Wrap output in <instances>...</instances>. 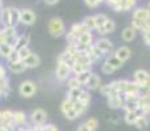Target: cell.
Here are the masks:
<instances>
[{"mask_svg":"<svg viewBox=\"0 0 150 131\" xmlns=\"http://www.w3.org/2000/svg\"><path fill=\"white\" fill-rule=\"evenodd\" d=\"M0 24L3 28H16L20 24V9L14 7H4L0 11Z\"/></svg>","mask_w":150,"mask_h":131,"instance_id":"obj_1","label":"cell"},{"mask_svg":"<svg viewBox=\"0 0 150 131\" xmlns=\"http://www.w3.org/2000/svg\"><path fill=\"white\" fill-rule=\"evenodd\" d=\"M47 29H48V33L52 37H62V36H65V33H67L65 24L60 17H52L48 21Z\"/></svg>","mask_w":150,"mask_h":131,"instance_id":"obj_2","label":"cell"},{"mask_svg":"<svg viewBox=\"0 0 150 131\" xmlns=\"http://www.w3.org/2000/svg\"><path fill=\"white\" fill-rule=\"evenodd\" d=\"M29 123L33 127H42L47 123V112L42 107H37L29 117Z\"/></svg>","mask_w":150,"mask_h":131,"instance_id":"obj_3","label":"cell"},{"mask_svg":"<svg viewBox=\"0 0 150 131\" xmlns=\"http://www.w3.org/2000/svg\"><path fill=\"white\" fill-rule=\"evenodd\" d=\"M60 110H62L63 115H64L68 121H76V119L80 118L79 114L76 113V110H74V102H72V101L68 100V98H65V100L62 102V105H60Z\"/></svg>","mask_w":150,"mask_h":131,"instance_id":"obj_4","label":"cell"},{"mask_svg":"<svg viewBox=\"0 0 150 131\" xmlns=\"http://www.w3.org/2000/svg\"><path fill=\"white\" fill-rule=\"evenodd\" d=\"M72 75V68L69 63L65 62H59L57 60V64H56V69H55V76H56L57 80L60 81H65L71 77Z\"/></svg>","mask_w":150,"mask_h":131,"instance_id":"obj_5","label":"cell"},{"mask_svg":"<svg viewBox=\"0 0 150 131\" xmlns=\"http://www.w3.org/2000/svg\"><path fill=\"white\" fill-rule=\"evenodd\" d=\"M35 92H37V85H35V83L31 80L22 81L18 87V93L25 98L33 97V96L35 94Z\"/></svg>","mask_w":150,"mask_h":131,"instance_id":"obj_6","label":"cell"},{"mask_svg":"<svg viewBox=\"0 0 150 131\" xmlns=\"http://www.w3.org/2000/svg\"><path fill=\"white\" fill-rule=\"evenodd\" d=\"M76 45L80 51H86L91 45H94V37H93V34H91V31H86L82 36H80L79 38H77Z\"/></svg>","mask_w":150,"mask_h":131,"instance_id":"obj_7","label":"cell"},{"mask_svg":"<svg viewBox=\"0 0 150 131\" xmlns=\"http://www.w3.org/2000/svg\"><path fill=\"white\" fill-rule=\"evenodd\" d=\"M94 45H96L97 47L106 55V57H108L110 54H112V52H114V43H112L108 38H106V37L98 38L96 42H94Z\"/></svg>","mask_w":150,"mask_h":131,"instance_id":"obj_8","label":"cell"},{"mask_svg":"<svg viewBox=\"0 0 150 131\" xmlns=\"http://www.w3.org/2000/svg\"><path fill=\"white\" fill-rule=\"evenodd\" d=\"M35 21H37V16L31 9H28V8L20 9V24L30 26Z\"/></svg>","mask_w":150,"mask_h":131,"instance_id":"obj_9","label":"cell"},{"mask_svg":"<svg viewBox=\"0 0 150 131\" xmlns=\"http://www.w3.org/2000/svg\"><path fill=\"white\" fill-rule=\"evenodd\" d=\"M12 125L14 127H21L29 125V118L22 110H13V118H12Z\"/></svg>","mask_w":150,"mask_h":131,"instance_id":"obj_10","label":"cell"},{"mask_svg":"<svg viewBox=\"0 0 150 131\" xmlns=\"http://www.w3.org/2000/svg\"><path fill=\"white\" fill-rule=\"evenodd\" d=\"M100 87H102V80H100L99 75L96 74V72H91L90 77H89V80L86 81L83 88H85L86 91L90 92V91H97V89H99Z\"/></svg>","mask_w":150,"mask_h":131,"instance_id":"obj_11","label":"cell"},{"mask_svg":"<svg viewBox=\"0 0 150 131\" xmlns=\"http://www.w3.org/2000/svg\"><path fill=\"white\" fill-rule=\"evenodd\" d=\"M4 31V37H5V43H11L14 47L17 39H18V33H17V28H3Z\"/></svg>","mask_w":150,"mask_h":131,"instance_id":"obj_12","label":"cell"},{"mask_svg":"<svg viewBox=\"0 0 150 131\" xmlns=\"http://www.w3.org/2000/svg\"><path fill=\"white\" fill-rule=\"evenodd\" d=\"M114 55L117 58V59H120L124 63V62H127V60L131 58L132 51H131V49H129L128 46H119L116 50H114Z\"/></svg>","mask_w":150,"mask_h":131,"instance_id":"obj_13","label":"cell"},{"mask_svg":"<svg viewBox=\"0 0 150 131\" xmlns=\"http://www.w3.org/2000/svg\"><path fill=\"white\" fill-rule=\"evenodd\" d=\"M107 105H108L110 109H114V110L123 109V106H124V97H123V94L114 96V97H107Z\"/></svg>","mask_w":150,"mask_h":131,"instance_id":"obj_14","label":"cell"},{"mask_svg":"<svg viewBox=\"0 0 150 131\" xmlns=\"http://www.w3.org/2000/svg\"><path fill=\"white\" fill-rule=\"evenodd\" d=\"M132 19L140 20V21H149L150 20V9L149 8H136L133 11Z\"/></svg>","mask_w":150,"mask_h":131,"instance_id":"obj_15","label":"cell"},{"mask_svg":"<svg viewBox=\"0 0 150 131\" xmlns=\"http://www.w3.org/2000/svg\"><path fill=\"white\" fill-rule=\"evenodd\" d=\"M22 62L26 64L28 68H37V67L41 64V58H39L38 54H35V52H31V54L29 55L26 59L22 60Z\"/></svg>","mask_w":150,"mask_h":131,"instance_id":"obj_16","label":"cell"},{"mask_svg":"<svg viewBox=\"0 0 150 131\" xmlns=\"http://www.w3.org/2000/svg\"><path fill=\"white\" fill-rule=\"evenodd\" d=\"M71 68H72V74H73L74 76H79V75L83 74V72L91 71V67L90 66L81 64V63H79V62H72Z\"/></svg>","mask_w":150,"mask_h":131,"instance_id":"obj_17","label":"cell"},{"mask_svg":"<svg viewBox=\"0 0 150 131\" xmlns=\"http://www.w3.org/2000/svg\"><path fill=\"white\" fill-rule=\"evenodd\" d=\"M136 34H137V30L133 26H127L122 31V38H123V41H125V42H131V41H133L136 38Z\"/></svg>","mask_w":150,"mask_h":131,"instance_id":"obj_18","label":"cell"},{"mask_svg":"<svg viewBox=\"0 0 150 131\" xmlns=\"http://www.w3.org/2000/svg\"><path fill=\"white\" fill-rule=\"evenodd\" d=\"M115 29H116V24H115L114 20L108 19L107 22L105 24V26H102L100 29H98V33L100 36H106V34H110V33H114Z\"/></svg>","mask_w":150,"mask_h":131,"instance_id":"obj_19","label":"cell"},{"mask_svg":"<svg viewBox=\"0 0 150 131\" xmlns=\"http://www.w3.org/2000/svg\"><path fill=\"white\" fill-rule=\"evenodd\" d=\"M137 0H122L119 5L115 8V12H125V11H131L132 8L136 5Z\"/></svg>","mask_w":150,"mask_h":131,"instance_id":"obj_20","label":"cell"},{"mask_svg":"<svg viewBox=\"0 0 150 131\" xmlns=\"http://www.w3.org/2000/svg\"><path fill=\"white\" fill-rule=\"evenodd\" d=\"M11 93V85H9V80L8 77H4L0 80V98L8 97Z\"/></svg>","mask_w":150,"mask_h":131,"instance_id":"obj_21","label":"cell"},{"mask_svg":"<svg viewBox=\"0 0 150 131\" xmlns=\"http://www.w3.org/2000/svg\"><path fill=\"white\" fill-rule=\"evenodd\" d=\"M127 84H128V80H125V79H119V80L111 81L112 88H114L116 92H119L120 94H124V93H125Z\"/></svg>","mask_w":150,"mask_h":131,"instance_id":"obj_22","label":"cell"},{"mask_svg":"<svg viewBox=\"0 0 150 131\" xmlns=\"http://www.w3.org/2000/svg\"><path fill=\"white\" fill-rule=\"evenodd\" d=\"M8 69L12 74H22V72H25L28 69V67L22 60H20V62L13 63V64H8Z\"/></svg>","mask_w":150,"mask_h":131,"instance_id":"obj_23","label":"cell"},{"mask_svg":"<svg viewBox=\"0 0 150 131\" xmlns=\"http://www.w3.org/2000/svg\"><path fill=\"white\" fill-rule=\"evenodd\" d=\"M29 42H30V36L26 34H21L17 39L16 45H14V50H21L24 47H29Z\"/></svg>","mask_w":150,"mask_h":131,"instance_id":"obj_24","label":"cell"},{"mask_svg":"<svg viewBox=\"0 0 150 131\" xmlns=\"http://www.w3.org/2000/svg\"><path fill=\"white\" fill-rule=\"evenodd\" d=\"M105 62H106V63H108V64L111 66V67H114L115 69H119V68H122L123 64H124V63L122 62V60H120V59H117V58L115 57V55H114V52H112V54H110L108 57L106 58V59H105Z\"/></svg>","mask_w":150,"mask_h":131,"instance_id":"obj_25","label":"cell"},{"mask_svg":"<svg viewBox=\"0 0 150 131\" xmlns=\"http://www.w3.org/2000/svg\"><path fill=\"white\" fill-rule=\"evenodd\" d=\"M77 101H80V102H81L82 105H85V106L89 107V106H90V102H91V94H90V92L86 91V89L83 88Z\"/></svg>","mask_w":150,"mask_h":131,"instance_id":"obj_26","label":"cell"},{"mask_svg":"<svg viewBox=\"0 0 150 131\" xmlns=\"http://www.w3.org/2000/svg\"><path fill=\"white\" fill-rule=\"evenodd\" d=\"M13 50H14V47L11 45V43H0V57L7 59Z\"/></svg>","mask_w":150,"mask_h":131,"instance_id":"obj_27","label":"cell"},{"mask_svg":"<svg viewBox=\"0 0 150 131\" xmlns=\"http://www.w3.org/2000/svg\"><path fill=\"white\" fill-rule=\"evenodd\" d=\"M94 20H96V29L98 30V29H100L102 26H105L108 17L106 16L105 13H98V14H94Z\"/></svg>","mask_w":150,"mask_h":131,"instance_id":"obj_28","label":"cell"},{"mask_svg":"<svg viewBox=\"0 0 150 131\" xmlns=\"http://www.w3.org/2000/svg\"><path fill=\"white\" fill-rule=\"evenodd\" d=\"M125 93H134V94H140V93H141V88H140V85H138V84L134 80L133 81L128 80Z\"/></svg>","mask_w":150,"mask_h":131,"instance_id":"obj_29","label":"cell"},{"mask_svg":"<svg viewBox=\"0 0 150 131\" xmlns=\"http://www.w3.org/2000/svg\"><path fill=\"white\" fill-rule=\"evenodd\" d=\"M149 123H150V121H149V118L148 117H141V118H137V121H136V123H134V127H136L137 130H146L149 127Z\"/></svg>","mask_w":150,"mask_h":131,"instance_id":"obj_30","label":"cell"},{"mask_svg":"<svg viewBox=\"0 0 150 131\" xmlns=\"http://www.w3.org/2000/svg\"><path fill=\"white\" fill-rule=\"evenodd\" d=\"M83 88H80V89H68V93H67V98L68 100H71L72 102H76L77 100H79L80 94H81Z\"/></svg>","mask_w":150,"mask_h":131,"instance_id":"obj_31","label":"cell"},{"mask_svg":"<svg viewBox=\"0 0 150 131\" xmlns=\"http://www.w3.org/2000/svg\"><path fill=\"white\" fill-rule=\"evenodd\" d=\"M67 84H68V89H80V88H83L81 85V83L79 81V79L76 76H71L67 80Z\"/></svg>","mask_w":150,"mask_h":131,"instance_id":"obj_32","label":"cell"},{"mask_svg":"<svg viewBox=\"0 0 150 131\" xmlns=\"http://www.w3.org/2000/svg\"><path fill=\"white\" fill-rule=\"evenodd\" d=\"M82 24L86 26L89 31L94 30L96 29V20H94V16H86L85 19L82 20Z\"/></svg>","mask_w":150,"mask_h":131,"instance_id":"obj_33","label":"cell"},{"mask_svg":"<svg viewBox=\"0 0 150 131\" xmlns=\"http://www.w3.org/2000/svg\"><path fill=\"white\" fill-rule=\"evenodd\" d=\"M12 118H13V110H11V109L1 110V121H3V123H12Z\"/></svg>","mask_w":150,"mask_h":131,"instance_id":"obj_34","label":"cell"},{"mask_svg":"<svg viewBox=\"0 0 150 131\" xmlns=\"http://www.w3.org/2000/svg\"><path fill=\"white\" fill-rule=\"evenodd\" d=\"M137 118L138 117L136 115L134 112H129V113H125V114H124V122H125L127 125H131V126H134Z\"/></svg>","mask_w":150,"mask_h":131,"instance_id":"obj_35","label":"cell"},{"mask_svg":"<svg viewBox=\"0 0 150 131\" xmlns=\"http://www.w3.org/2000/svg\"><path fill=\"white\" fill-rule=\"evenodd\" d=\"M83 123L86 125V126L89 127L91 131H97V129L99 127V122H98V119L97 118H94V117H90V118H88Z\"/></svg>","mask_w":150,"mask_h":131,"instance_id":"obj_36","label":"cell"},{"mask_svg":"<svg viewBox=\"0 0 150 131\" xmlns=\"http://www.w3.org/2000/svg\"><path fill=\"white\" fill-rule=\"evenodd\" d=\"M88 109H89V107L85 106V105H82L80 101H76V102H74V110H76V113L79 114V117H81V115L85 114Z\"/></svg>","mask_w":150,"mask_h":131,"instance_id":"obj_37","label":"cell"},{"mask_svg":"<svg viewBox=\"0 0 150 131\" xmlns=\"http://www.w3.org/2000/svg\"><path fill=\"white\" fill-rule=\"evenodd\" d=\"M100 71H102V74H105V75H112L116 69L114 68V67H111L108 64V63H106V62H103L102 63V66H100Z\"/></svg>","mask_w":150,"mask_h":131,"instance_id":"obj_38","label":"cell"},{"mask_svg":"<svg viewBox=\"0 0 150 131\" xmlns=\"http://www.w3.org/2000/svg\"><path fill=\"white\" fill-rule=\"evenodd\" d=\"M7 62H8V64H13V63L20 62V55H18V51H17V50H13L12 52H11L9 57L7 58Z\"/></svg>","mask_w":150,"mask_h":131,"instance_id":"obj_39","label":"cell"},{"mask_svg":"<svg viewBox=\"0 0 150 131\" xmlns=\"http://www.w3.org/2000/svg\"><path fill=\"white\" fill-rule=\"evenodd\" d=\"M93 71H88V72H83V74L81 75H79V76H76L77 79H79V81L81 83V85L82 87H85V84H86V81L89 80V77H90V74Z\"/></svg>","mask_w":150,"mask_h":131,"instance_id":"obj_40","label":"cell"},{"mask_svg":"<svg viewBox=\"0 0 150 131\" xmlns=\"http://www.w3.org/2000/svg\"><path fill=\"white\" fill-rule=\"evenodd\" d=\"M17 51H18V55H20V60H25L29 57V55L33 52L29 47H24V49H21V50H17Z\"/></svg>","mask_w":150,"mask_h":131,"instance_id":"obj_41","label":"cell"},{"mask_svg":"<svg viewBox=\"0 0 150 131\" xmlns=\"http://www.w3.org/2000/svg\"><path fill=\"white\" fill-rule=\"evenodd\" d=\"M106 0H85V4L88 5L89 8H97L99 4H102Z\"/></svg>","mask_w":150,"mask_h":131,"instance_id":"obj_42","label":"cell"},{"mask_svg":"<svg viewBox=\"0 0 150 131\" xmlns=\"http://www.w3.org/2000/svg\"><path fill=\"white\" fill-rule=\"evenodd\" d=\"M41 131H59V130H57V127L52 123H46L45 126L41 127Z\"/></svg>","mask_w":150,"mask_h":131,"instance_id":"obj_43","label":"cell"},{"mask_svg":"<svg viewBox=\"0 0 150 131\" xmlns=\"http://www.w3.org/2000/svg\"><path fill=\"white\" fill-rule=\"evenodd\" d=\"M106 3H107L110 7L112 8V9H115V8H116L117 5L122 3V0H106Z\"/></svg>","mask_w":150,"mask_h":131,"instance_id":"obj_44","label":"cell"},{"mask_svg":"<svg viewBox=\"0 0 150 131\" xmlns=\"http://www.w3.org/2000/svg\"><path fill=\"white\" fill-rule=\"evenodd\" d=\"M76 131H91V130L89 129V127L86 126L85 123H81V125H79V127H77Z\"/></svg>","mask_w":150,"mask_h":131,"instance_id":"obj_45","label":"cell"},{"mask_svg":"<svg viewBox=\"0 0 150 131\" xmlns=\"http://www.w3.org/2000/svg\"><path fill=\"white\" fill-rule=\"evenodd\" d=\"M5 72H7V71H5V68L0 64V80H1V79H4V77H7V76H5Z\"/></svg>","mask_w":150,"mask_h":131,"instance_id":"obj_46","label":"cell"},{"mask_svg":"<svg viewBox=\"0 0 150 131\" xmlns=\"http://www.w3.org/2000/svg\"><path fill=\"white\" fill-rule=\"evenodd\" d=\"M45 1H46V4L47 5H55V4L59 3V0H45Z\"/></svg>","mask_w":150,"mask_h":131,"instance_id":"obj_47","label":"cell"},{"mask_svg":"<svg viewBox=\"0 0 150 131\" xmlns=\"http://www.w3.org/2000/svg\"><path fill=\"white\" fill-rule=\"evenodd\" d=\"M3 125V121H1V110H0V127H1Z\"/></svg>","mask_w":150,"mask_h":131,"instance_id":"obj_48","label":"cell"},{"mask_svg":"<svg viewBox=\"0 0 150 131\" xmlns=\"http://www.w3.org/2000/svg\"><path fill=\"white\" fill-rule=\"evenodd\" d=\"M3 8H4V7H3V0H0V11H1Z\"/></svg>","mask_w":150,"mask_h":131,"instance_id":"obj_49","label":"cell"},{"mask_svg":"<svg viewBox=\"0 0 150 131\" xmlns=\"http://www.w3.org/2000/svg\"><path fill=\"white\" fill-rule=\"evenodd\" d=\"M149 9H150V4H149Z\"/></svg>","mask_w":150,"mask_h":131,"instance_id":"obj_50","label":"cell"}]
</instances>
